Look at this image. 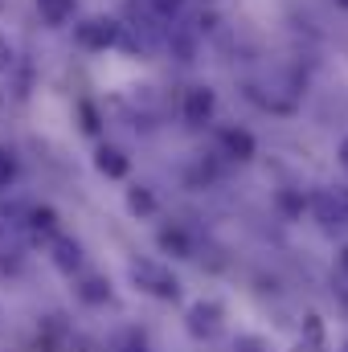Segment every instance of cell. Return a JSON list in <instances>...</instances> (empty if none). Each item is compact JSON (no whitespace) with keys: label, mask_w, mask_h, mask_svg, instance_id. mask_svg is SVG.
<instances>
[{"label":"cell","mask_w":348,"mask_h":352,"mask_svg":"<svg viewBox=\"0 0 348 352\" xmlns=\"http://www.w3.org/2000/svg\"><path fill=\"white\" fill-rule=\"evenodd\" d=\"M131 278H135L144 291L160 295V299H176V291H180V283H176L164 266H156V263H135V266H131Z\"/></svg>","instance_id":"1"},{"label":"cell","mask_w":348,"mask_h":352,"mask_svg":"<svg viewBox=\"0 0 348 352\" xmlns=\"http://www.w3.org/2000/svg\"><path fill=\"white\" fill-rule=\"evenodd\" d=\"M78 41H83L87 50H107V45L119 41V25L107 21V16H90L87 25H78Z\"/></svg>","instance_id":"2"},{"label":"cell","mask_w":348,"mask_h":352,"mask_svg":"<svg viewBox=\"0 0 348 352\" xmlns=\"http://www.w3.org/2000/svg\"><path fill=\"white\" fill-rule=\"evenodd\" d=\"M217 328H221V307L217 303H197L188 311V332L193 336H213Z\"/></svg>","instance_id":"3"},{"label":"cell","mask_w":348,"mask_h":352,"mask_svg":"<svg viewBox=\"0 0 348 352\" xmlns=\"http://www.w3.org/2000/svg\"><path fill=\"white\" fill-rule=\"evenodd\" d=\"M209 115H213V90L193 87L184 94V119H188V123H205Z\"/></svg>","instance_id":"4"},{"label":"cell","mask_w":348,"mask_h":352,"mask_svg":"<svg viewBox=\"0 0 348 352\" xmlns=\"http://www.w3.org/2000/svg\"><path fill=\"white\" fill-rule=\"evenodd\" d=\"M312 209H316V217H320L324 226H340V221H345V205H340V197H332V192H316V197H312Z\"/></svg>","instance_id":"5"},{"label":"cell","mask_w":348,"mask_h":352,"mask_svg":"<svg viewBox=\"0 0 348 352\" xmlns=\"http://www.w3.org/2000/svg\"><path fill=\"white\" fill-rule=\"evenodd\" d=\"M94 168L102 176H111V180H119V176H127V156L119 148H98L94 152Z\"/></svg>","instance_id":"6"},{"label":"cell","mask_w":348,"mask_h":352,"mask_svg":"<svg viewBox=\"0 0 348 352\" xmlns=\"http://www.w3.org/2000/svg\"><path fill=\"white\" fill-rule=\"evenodd\" d=\"M54 266L58 270H78V263H83V250H78V242L74 238H54Z\"/></svg>","instance_id":"7"},{"label":"cell","mask_w":348,"mask_h":352,"mask_svg":"<svg viewBox=\"0 0 348 352\" xmlns=\"http://www.w3.org/2000/svg\"><path fill=\"white\" fill-rule=\"evenodd\" d=\"M37 8H41L45 25H66L74 12V0H37Z\"/></svg>","instance_id":"8"},{"label":"cell","mask_w":348,"mask_h":352,"mask_svg":"<svg viewBox=\"0 0 348 352\" xmlns=\"http://www.w3.org/2000/svg\"><path fill=\"white\" fill-rule=\"evenodd\" d=\"M221 144L230 148V156H238V160H250L254 156V140L246 135V131H226L221 135Z\"/></svg>","instance_id":"9"},{"label":"cell","mask_w":348,"mask_h":352,"mask_svg":"<svg viewBox=\"0 0 348 352\" xmlns=\"http://www.w3.org/2000/svg\"><path fill=\"white\" fill-rule=\"evenodd\" d=\"M160 246L173 250L176 258H188V238H184L180 230H164V234H160Z\"/></svg>","instance_id":"10"},{"label":"cell","mask_w":348,"mask_h":352,"mask_svg":"<svg viewBox=\"0 0 348 352\" xmlns=\"http://www.w3.org/2000/svg\"><path fill=\"white\" fill-rule=\"evenodd\" d=\"M78 295H83L87 303H102V299H107V283H102V278H87V283L78 287Z\"/></svg>","instance_id":"11"},{"label":"cell","mask_w":348,"mask_h":352,"mask_svg":"<svg viewBox=\"0 0 348 352\" xmlns=\"http://www.w3.org/2000/svg\"><path fill=\"white\" fill-rule=\"evenodd\" d=\"M127 201H131V209H135V213H152V209H156L152 192H144V188H131V197H127Z\"/></svg>","instance_id":"12"},{"label":"cell","mask_w":348,"mask_h":352,"mask_svg":"<svg viewBox=\"0 0 348 352\" xmlns=\"http://www.w3.org/2000/svg\"><path fill=\"white\" fill-rule=\"evenodd\" d=\"M12 176H17V160L0 148V188H8V180H12Z\"/></svg>","instance_id":"13"},{"label":"cell","mask_w":348,"mask_h":352,"mask_svg":"<svg viewBox=\"0 0 348 352\" xmlns=\"http://www.w3.org/2000/svg\"><path fill=\"white\" fill-rule=\"evenodd\" d=\"M54 221H58L54 209H33V226H37V230H54Z\"/></svg>","instance_id":"14"},{"label":"cell","mask_w":348,"mask_h":352,"mask_svg":"<svg viewBox=\"0 0 348 352\" xmlns=\"http://www.w3.org/2000/svg\"><path fill=\"white\" fill-rule=\"evenodd\" d=\"M156 8H160V16H176L180 8H184V0H152Z\"/></svg>","instance_id":"15"},{"label":"cell","mask_w":348,"mask_h":352,"mask_svg":"<svg viewBox=\"0 0 348 352\" xmlns=\"http://www.w3.org/2000/svg\"><path fill=\"white\" fill-rule=\"evenodd\" d=\"M279 205H283L287 213H303V201H299L295 192H283V197H279Z\"/></svg>","instance_id":"16"},{"label":"cell","mask_w":348,"mask_h":352,"mask_svg":"<svg viewBox=\"0 0 348 352\" xmlns=\"http://www.w3.org/2000/svg\"><path fill=\"white\" fill-rule=\"evenodd\" d=\"M78 111H83V127H87V131H98V115H94V107H90V102H83Z\"/></svg>","instance_id":"17"},{"label":"cell","mask_w":348,"mask_h":352,"mask_svg":"<svg viewBox=\"0 0 348 352\" xmlns=\"http://www.w3.org/2000/svg\"><path fill=\"white\" fill-rule=\"evenodd\" d=\"M8 66H12V50H8V37L0 33V74H4Z\"/></svg>","instance_id":"18"},{"label":"cell","mask_w":348,"mask_h":352,"mask_svg":"<svg viewBox=\"0 0 348 352\" xmlns=\"http://www.w3.org/2000/svg\"><path fill=\"white\" fill-rule=\"evenodd\" d=\"M340 164H345V168H348V140H345V144H340Z\"/></svg>","instance_id":"19"},{"label":"cell","mask_w":348,"mask_h":352,"mask_svg":"<svg viewBox=\"0 0 348 352\" xmlns=\"http://www.w3.org/2000/svg\"><path fill=\"white\" fill-rule=\"evenodd\" d=\"M340 263H345V270H348V250H345V254H340Z\"/></svg>","instance_id":"20"},{"label":"cell","mask_w":348,"mask_h":352,"mask_svg":"<svg viewBox=\"0 0 348 352\" xmlns=\"http://www.w3.org/2000/svg\"><path fill=\"white\" fill-rule=\"evenodd\" d=\"M340 4H345V8H348V0H340Z\"/></svg>","instance_id":"21"}]
</instances>
